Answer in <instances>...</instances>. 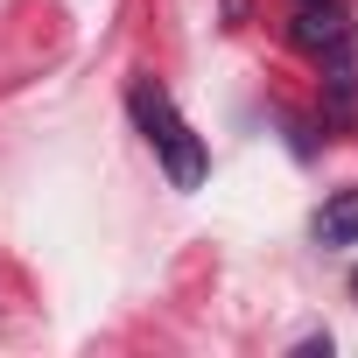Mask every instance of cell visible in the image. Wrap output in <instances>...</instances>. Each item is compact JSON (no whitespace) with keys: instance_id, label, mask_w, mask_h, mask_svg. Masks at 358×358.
I'll list each match as a JSON object with an SVG mask.
<instances>
[{"instance_id":"2","label":"cell","mask_w":358,"mask_h":358,"mask_svg":"<svg viewBox=\"0 0 358 358\" xmlns=\"http://www.w3.org/2000/svg\"><path fill=\"white\" fill-rule=\"evenodd\" d=\"M288 43H295V50H309V57L344 50V43H351V8H344V0H295Z\"/></svg>"},{"instance_id":"5","label":"cell","mask_w":358,"mask_h":358,"mask_svg":"<svg viewBox=\"0 0 358 358\" xmlns=\"http://www.w3.org/2000/svg\"><path fill=\"white\" fill-rule=\"evenodd\" d=\"M225 22H232V29L246 22V0H225Z\"/></svg>"},{"instance_id":"3","label":"cell","mask_w":358,"mask_h":358,"mask_svg":"<svg viewBox=\"0 0 358 358\" xmlns=\"http://www.w3.org/2000/svg\"><path fill=\"white\" fill-rule=\"evenodd\" d=\"M323 99H330V113H337V120H358V57H351V43H344V50H330Z\"/></svg>"},{"instance_id":"6","label":"cell","mask_w":358,"mask_h":358,"mask_svg":"<svg viewBox=\"0 0 358 358\" xmlns=\"http://www.w3.org/2000/svg\"><path fill=\"white\" fill-rule=\"evenodd\" d=\"M351 288H358V274H351Z\"/></svg>"},{"instance_id":"4","label":"cell","mask_w":358,"mask_h":358,"mask_svg":"<svg viewBox=\"0 0 358 358\" xmlns=\"http://www.w3.org/2000/svg\"><path fill=\"white\" fill-rule=\"evenodd\" d=\"M316 239H323V246H351V239H358V190H337V197L323 204Z\"/></svg>"},{"instance_id":"1","label":"cell","mask_w":358,"mask_h":358,"mask_svg":"<svg viewBox=\"0 0 358 358\" xmlns=\"http://www.w3.org/2000/svg\"><path fill=\"white\" fill-rule=\"evenodd\" d=\"M127 106H134L141 134L155 141V155H162V169H169V183H176V190H197L204 176H211V155H204V141H197V134L183 127V113L169 106V92H162L155 78H134Z\"/></svg>"}]
</instances>
